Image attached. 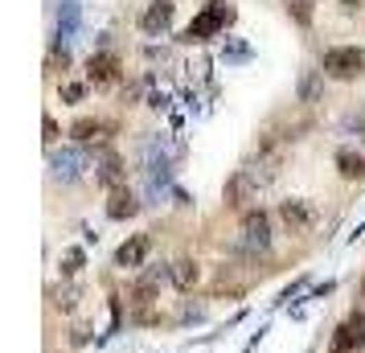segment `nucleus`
I'll return each instance as SVG.
<instances>
[{"label": "nucleus", "mask_w": 365, "mask_h": 353, "mask_svg": "<svg viewBox=\"0 0 365 353\" xmlns=\"http://www.w3.org/2000/svg\"><path fill=\"white\" fill-rule=\"evenodd\" d=\"M230 251H234V255H247V259H259V255H267V251H271V218H267L263 210H247V218H242V230L234 234Z\"/></svg>", "instance_id": "f257e3e1"}, {"label": "nucleus", "mask_w": 365, "mask_h": 353, "mask_svg": "<svg viewBox=\"0 0 365 353\" xmlns=\"http://www.w3.org/2000/svg\"><path fill=\"white\" fill-rule=\"evenodd\" d=\"M226 25H234V8L226 4V0H214V4H205L189 25H185V33H181V41H210L214 33H222Z\"/></svg>", "instance_id": "f03ea898"}, {"label": "nucleus", "mask_w": 365, "mask_h": 353, "mask_svg": "<svg viewBox=\"0 0 365 353\" xmlns=\"http://www.w3.org/2000/svg\"><path fill=\"white\" fill-rule=\"evenodd\" d=\"M90 169V156H86V148H53L49 152V181H62V185H74V181H82V173Z\"/></svg>", "instance_id": "7ed1b4c3"}, {"label": "nucleus", "mask_w": 365, "mask_h": 353, "mask_svg": "<svg viewBox=\"0 0 365 353\" xmlns=\"http://www.w3.org/2000/svg\"><path fill=\"white\" fill-rule=\"evenodd\" d=\"M365 70V49L362 45H333V49H325V74H333V78H357Z\"/></svg>", "instance_id": "20e7f679"}, {"label": "nucleus", "mask_w": 365, "mask_h": 353, "mask_svg": "<svg viewBox=\"0 0 365 353\" xmlns=\"http://www.w3.org/2000/svg\"><path fill=\"white\" fill-rule=\"evenodd\" d=\"M259 193H263V177L255 169H238L226 181V206L230 210H251V202H259Z\"/></svg>", "instance_id": "39448f33"}, {"label": "nucleus", "mask_w": 365, "mask_h": 353, "mask_svg": "<svg viewBox=\"0 0 365 353\" xmlns=\"http://www.w3.org/2000/svg\"><path fill=\"white\" fill-rule=\"evenodd\" d=\"M357 350H365V308L353 313V317L333 333V345H329V353H357Z\"/></svg>", "instance_id": "423d86ee"}, {"label": "nucleus", "mask_w": 365, "mask_h": 353, "mask_svg": "<svg viewBox=\"0 0 365 353\" xmlns=\"http://www.w3.org/2000/svg\"><path fill=\"white\" fill-rule=\"evenodd\" d=\"M279 218L288 222L292 234H308V230L316 226V210H312V202H304V197L284 202V206H279Z\"/></svg>", "instance_id": "0eeeda50"}, {"label": "nucleus", "mask_w": 365, "mask_h": 353, "mask_svg": "<svg viewBox=\"0 0 365 353\" xmlns=\"http://www.w3.org/2000/svg\"><path fill=\"white\" fill-rule=\"evenodd\" d=\"M148 251H152V234H131V239H127V243L115 251V267H123V271H136V267H144Z\"/></svg>", "instance_id": "6e6552de"}, {"label": "nucleus", "mask_w": 365, "mask_h": 353, "mask_svg": "<svg viewBox=\"0 0 365 353\" xmlns=\"http://www.w3.org/2000/svg\"><path fill=\"white\" fill-rule=\"evenodd\" d=\"M86 78L95 82V86H111L115 78H119V58L115 53H90V62H86Z\"/></svg>", "instance_id": "1a4fd4ad"}, {"label": "nucleus", "mask_w": 365, "mask_h": 353, "mask_svg": "<svg viewBox=\"0 0 365 353\" xmlns=\"http://www.w3.org/2000/svg\"><path fill=\"white\" fill-rule=\"evenodd\" d=\"M95 169H99V185H107V189H119V185H123V177H127V169H123L119 152H111V148H103V152H99Z\"/></svg>", "instance_id": "9d476101"}, {"label": "nucleus", "mask_w": 365, "mask_h": 353, "mask_svg": "<svg viewBox=\"0 0 365 353\" xmlns=\"http://www.w3.org/2000/svg\"><path fill=\"white\" fill-rule=\"evenodd\" d=\"M140 214V197L131 189H111V202H107V218L111 222H127Z\"/></svg>", "instance_id": "9b49d317"}, {"label": "nucleus", "mask_w": 365, "mask_h": 353, "mask_svg": "<svg viewBox=\"0 0 365 353\" xmlns=\"http://www.w3.org/2000/svg\"><path fill=\"white\" fill-rule=\"evenodd\" d=\"M140 25H144V33H148V37H156V33H164V29L173 25V0H152Z\"/></svg>", "instance_id": "f8f14e48"}, {"label": "nucleus", "mask_w": 365, "mask_h": 353, "mask_svg": "<svg viewBox=\"0 0 365 353\" xmlns=\"http://www.w3.org/2000/svg\"><path fill=\"white\" fill-rule=\"evenodd\" d=\"M325 70H304L300 74V86H296V99L300 103H320V95H325V78H320Z\"/></svg>", "instance_id": "ddd939ff"}, {"label": "nucleus", "mask_w": 365, "mask_h": 353, "mask_svg": "<svg viewBox=\"0 0 365 353\" xmlns=\"http://www.w3.org/2000/svg\"><path fill=\"white\" fill-rule=\"evenodd\" d=\"M168 280H173L181 292H193V284L201 280V267H197L193 259H177V263L168 267Z\"/></svg>", "instance_id": "4468645a"}, {"label": "nucleus", "mask_w": 365, "mask_h": 353, "mask_svg": "<svg viewBox=\"0 0 365 353\" xmlns=\"http://www.w3.org/2000/svg\"><path fill=\"white\" fill-rule=\"evenodd\" d=\"M164 280H168V267H148V271H144V276L136 280V288H131L136 304H144V300H148V296H152V292H156V288L164 284Z\"/></svg>", "instance_id": "2eb2a0df"}, {"label": "nucleus", "mask_w": 365, "mask_h": 353, "mask_svg": "<svg viewBox=\"0 0 365 353\" xmlns=\"http://www.w3.org/2000/svg\"><path fill=\"white\" fill-rule=\"evenodd\" d=\"M78 21H82L78 0H62V8H58V37H62V41H70V37L78 33Z\"/></svg>", "instance_id": "dca6fc26"}, {"label": "nucleus", "mask_w": 365, "mask_h": 353, "mask_svg": "<svg viewBox=\"0 0 365 353\" xmlns=\"http://www.w3.org/2000/svg\"><path fill=\"white\" fill-rule=\"evenodd\" d=\"M337 169H341V177L362 181L365 177V156H357L353 148H341V152H337Z\"/></svg>", "instance_id": "f3484780"}, {"label": "nucleus", "mask_w": 365, "mask_h": 353, "mask_svg": "<svg viewBox=\"0 0 365 353\" xmlns=\"http://www.w3.org/2000/svg\"><path fill=\"white\" fill-rule=\"evenodd\" d=\"M103 132H107V127H103V123H99V119H78V123H74V127H70V136H74V140H78V144H90V140H99V136H103Z\"/></svg>", "instance_id": "a211bd4d"}, {"label": "nucleus", "mask_w": 365, "mask_h": 353, "mask_svg": "<svg viewBox=\"0 0 365 353\" xmlns=\"http://www.w3.org/2000/svg\"><path fill=\"white\" fill-rule=\"evenodd\" d=\"M82 263H86L82 247H66V251H62V276H78V271H82Z\"/></svg>", "instance_id": "6ab92c4d"}, {"label": "nucleus", "mask_w": 365, "mask_h": 353, "mask_svg": "<svg viewBox=\"0 0 365 353\" xmlns=\"http://www.w3.org/2000/svg\"><path fill=\"white\" fill-rule=\"evenodd\" d=\"M251 58V45H242L238 37H226V49H222V62L230 66V62H247Z\"/></svg>", "instance_id": "aec40b11"}, {"label": "nucleus", "mask_w": 365, "mask_h": 353, "mask_svg": "<svg viewBox=\"0 0 365 353\" xmlns=\"http://www.w3.org/2000/svg\"><path fill=\"white\" fill-rule=\"evenodd\" d=\"M288 12H292L300 25H308V21H312V8H308V0H296V4H288Z\"/></svg>", "instance_id": "412c9836"}, {"label": "nucleus", "mask_w": 365, "mask_h": 353, "mask_svg": "<svg viewBox=\"0 0 365 353\" xmlns=\"http://www.w3.org/2000/svg\"><path fill=\"white\" fill-rule=\"evenodd\" d=\"M345 132H357L365 140V111H353V115H345Z\"/></svg>", "instance_id": "4be33fe9"}, {"label": "nucleus", "mask_w": 365, "mask_h": 353, "mask_svg": "<svg viewBox=\"0 0 365 353\" xmlns=\"http://www.w3.org/2000/svg\"><path fill=\"white\" fill-rule=\"evenodd\" d=\"M41 132H45V144L53 148V144H58V119H53V115H45V119H41Z\"/></svg>", "instance_id": "5701e85b"}, {"label": "nucleus", "mask_w": 365, "mask_h": 353, "mask_svg": "<svg viewBox=\"0 0 365 353\" xmlns=\"http://www.w3.org/2000/svg\"><path fill=\"white\" fill-rule=\"evenodd\" d=\"M74 300H78V292H74V288H66V292H58V300H53V308H62V313H70V308H74Z\"/></svg>", "instance_id": "b1692460"}, {"label": "nucleus", "mask_w": 365, "mask_h": 353, "mask_svg": "<svg viewBox=\"0 0 365 353\" xmlns=\"http://www.w3.org/2000/svg\"><path fill=\"white\" fill-rule=\"evenodd\" d=\"M82 95H86V86H82V82H70V86H62V99H66V103H78Z\"/></svg>", "instance_id": "393cba45"}, {"label": "nucleus", "mask_w": 365, "mask_h": 353, "mask_svg": "<svg viewBox=\"0 0 365 353\" xmlns=\"http://www.w3.org/2000/svg\"><path fill=\"white\" fill-rule=\"evenodd\" d=\"M173 202H177V206H193V202H189V193H185V189H173Z\"/></svg>", "instance_id": "a878e982"}, {"label": "nucleus", "mask_w": 365, "mask_h": 353, "mask_svg": "<svg viewBox=\"0 0 365 353\" xmlns=\"http://www.w3.org/2000/svg\"><path fill=\"white\" fill-rule=\"evenodd\" d=\"M357 4H362V0H341V8H345V12H353Z\"/></svg>", "instance_id": "bb28decb"}]
</instances>
